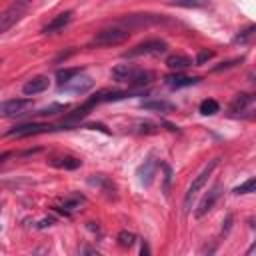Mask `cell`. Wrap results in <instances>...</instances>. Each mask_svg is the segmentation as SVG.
Wrapping results in <instances>:
<instances>
[{"label": "cell", "mask_w": 256, "mask_h": 256, "mask_svg": "<svg viewBox=\"0 0 256 256\" xmlns=\"http://www.w3.org/2000/svg\"><path fill=\"white\" fill-rule=\"evenodd\" d=\"M112 78L116 82H126L134 88H144L154 80V74L150 70L136 68L134 64H118L116 68H112Z\"/></svg>", "instance_id": "obj_1"}, {"label": "cell", "mask_w": 256, "mask_h": 256, "mask_svg": "<svg viewBox=\"0 0 256 256\" xmlns=\"http://www.w3.org/2000/svg\"><path fill=\"white\" fill-rule=\"evenodd\" d=\"M130 38V32L122 26H110V28H102L98 30L92 40L88 42L90 48H106V46H118V44H124L126 40Z\"/></svg>", "instance_id": "obj_2"}, {"label": "cell", "mask_w": 256, "mask_h": 256, "mask_svg": "<svg viewBox=\"0 0 256 256\" xmlns=\"http://www.w3.org/2000/svg\"><path fill=\"white\" fill-rule=\"evenodd\" d=\"M32 0H14L2 14H0V36L4 32H8L14 24H18L22 20V16L28 12Z\"/></svg>", "instance_id": "obj_3"}, {"label": "cell", "mask_w": 256, "mask_h": 256, "mask_svg": "<svg viewBox=\"0 0 256 256\" xmlns=\"http://www.w3.org/2000/svg\"><path fill=\"white\" fill-rule=\"evenodd\" d=\"M218 166V158H214V160H210L204 168H202V172L192 180V184L188 186V190H186V194H184V210L188 212L190 210V204H192V200L198 196V192L206 186V182H208V178H210V174L214 172V168Z\"/></svg>", "instance_id": "obj_4"}, {"label": "cell", "mask_w": 256, "mask_h": 256, "mask_svg": "<svg viewBox=\"0 0 256 256\" xmlns=\"http://www.w3.org/2000/svg\"><path fill=\"white\" fill-rule=\"evenodd\" d=\"M168 50V42L166 40H160V38H150L146 42H140L136 44L134 48L126 50L122 56L124 58H136V56H148V54H164Z\"/></svg>", "instance_id": "obj_5"}, {"label": "cell", "mask_w": 256, "mask_h": 256, "mask_svg": "<svg viewBox=\"0 0 256 256\" xmlns=\"http://www.w3.org/2000/svg\"><path fill=\"white\" fill-rule=\"evenodd\" d=\"M32 106H34L32 98H10V100L0 102V116L2 118H16V116L26 114Z\"/></svg>", "instance_id": "obj_6"}, {"label": "cell", "mask_w": 256, "mask_h": 256, "mask_svg": "<svg viewBox=\"0 0 256 256\" xmlns=\"http://www.w3.org/2000/svg\"><path fill=\"white\" fill-rule=\"evenodd\" d=\"M94 86V80L90 76H86L82 70H78L74 76H70L68 80L58 84V90H66V92H74V94H84Z\"/></svg>", "instance_id": "obj_7"}, {"label": "cell", "mask_w": 256, "mask_h": 256, "mask_svg": "<svg viewBox=\"0 0 256 256\" xmlns=\"http://www.w3.org/2000/svg\"><path fill=\"white\" fill-rule=\"evenodd\" d=\"M54 130V126L44 124V122H26V124H18L14 128H10L6 132L8 138H26V136H36V134H44Z\"/></svg>", "instance_id": "obj_8"}, {"label": "cell", "mask_w": 256, "mask_h": 256, "mask_svg": "<svg viewBox=\"0 0 256 256\" xmlns=\"http://www.w3.org/2000/svg\"><path fill=\"white\" fill-rule=\"evenodd\" d=\"M164 22V16L160 14H130L122 20L116 22V26H122L126 30L130 28H140V26H150V24H162Z\"/></svg>", "instance_id": "obj_9"}, {"label": "cell", "mask_w": 256, "mask_h": 256, "mask_svg": "<svg viewBox=\"0 0 256 256\" xmlns=\"http://www.w3.org/2000/svg\"><path fill=\"white\" fill-rule=\"evenodd\" d=\"M222 190H224V186L220 184V182H216L206 194H204V198L200 200V204H198V208H196V212H194V216L196 218H204L214 206H216V202L220 200V196H222Z\"/></svg>", "instance_id": "obj_10"}, {"label": "cell", "mask_w": 256, "mask_h": 256, "mask_svg": "<svg viewBox=\"0 0 256 256\" xmlns=\"http://www.w3.org/2000/svg\"><path fill=\"white\" fill-rule=\"evenodd\" d=\"M156 170H158V160H156L154 156H148V158L144 160V164H140L138 170H136V176H138L140 184L150 186L152 180H154V176H156Z\"/></svg>", "instance_id": "obj_11"}, {"label": "cell", "mask_w": 256, "mask_h": 256, "mask_svg": "<svg viewBox=\"0 0 256 256\" xmlns=\"http://www.w3.org/2000/svg\"><path fill=\"white\" fill-rule=\"evenodd\" d=\"M72 16H74V12L72 10H64V12H60V14H56L44 28H42V34H56V32H60V30H64L70 22H72Z\"/></svg>", "instance_id": "obj_12"}, {"label": "cell", "mask_w": 256, "mask_h": 256, "mask_svg": "<svg viewBox=\"0 0 256 256\" xmlns=\"http://www.w3.org/2000/svg\"><path fill=\"white\" fill-rule=\"evenodd\" d=\"M252 106H254V96L252 94H238L232 100L228 112H230V116H244L246 112H252Z\"/></svg>", "instance_id": "obj_13"}, {"label": "cell", "mask_w": 256, "mask_h": 256, "mask_svg": "<svg viewBox=\"0 0 256 256\" xmlns=\"http://www.w3.org/2000/svg\"><path fill=\"white\" fill-rule=\"evenodd\" d=\"M198 82H200L198 76H186V74H180V72L168 74V76L164 78V84H166L168 88H172V90L186 88V86H194V84H198Z\"/></svg>", "instance_id": "obj_14"}, {"label": "cell", "mask_w": 256, "mask_h": 256, "mask_svg": "<svg viewBox=\"0 0 256 256\" xmlns=\"http://www.w3.org/2000/svg\"><path fill=\"white\" fill-rule=\"evenodd\" d=\"M84 204H86V198H84L82 194H70V196H66V198L58 204V210L64 212V214H72V212H78Z\"/></svg>", "instance_id": "obj_15"}, {"label": "cell", "mask_w": 256, "mask_h": 256, "mask_svg": "<svg viewBox=\"0 0 256 256\" xmlns=\"http://www.w3.org/2000/svg\"><path fill=\"white\" fill-rule=\"evenodd\" d=\"M48 84H50L48 76H34V78H30V80L22 86V92H24L26 96H34V94L44 92V90L48 88Z\"/></svg>", "instance_id": "obj_16"}, {"label": "cell", "mask_w": 256, "mask_h": 256, "mask_svg": "<svg viewBox=\"0 0 256 256\" xmlns=\"http://www.w3.org/2000/svg\"><path fill=\"white\" fill-rule=\"evenodd\" d=\"M88 182H90L92 186H98L100 190H104L110 198H116V186H114V182L108 180L106 176H102V174H94V176L88 178Z\"/></svg>", "instance_id": "obj_17"}, {"label": "cell", "mask_w": 256, "mask_h": 256, "mask_svg": "<svg viewBox=\"0 0 256 256\" xmlns=\"http://www.w3.org/2000/svg\"><path fill=\"white\" fill-rule=\"evenodd\" d=\"M166 66H168L170 70L178 72V70H184V68L192 66V60H190L188 56H184V54H172V56L166 58Z\"/></svg>", "instance_id": "obj_18"}, {"label": "cell", "mask_w": 256, "mask_h": 256, "mask_svg": "<svg viewBox=\"0 0 256 256\" xmlns=\"http://www.w3.org/2000/svg\"><path fill=\"white\" fill-rule=\"evenodd\" d=\"M50 164L56 168H64V170H74L82 164V160L72 158V156H54V158H50Z\"/></svg>", "instance_id": "obj_19"}, {"label": "cell", "mask_w": 256, "mask_h": 256, "mask_svg": "<svg viewBox=\"0 0 256 256\" xmlns=\"http://www.w3.org/2000/svg\"><path fill=\"white\" fill-rule=\"evenodd\" d=\"M142 108L156 110V112H170V110H174V104L166 102V100H146V102H142Z\"/></svg>", "instance_id": "obj_20"}, {"label": "cell", "mask_w": 256, "mask_h": 256, "mask_svg": "<svg viewBox=\"0 0 256 256\" xmlns=\"http://www.w3.org/2000/svg\"><path fill=\"white\" fill-rule=\"evenodd\" d=\"M218 110H220V104L214 98H206L200 102V114H204V116H214Z\"/></svg>", "instance_id": "obj_21"}, {"label": "cell", "mask_w": 256, "mask_h": 256, "mask_svg": "<svg viewBox=\"0 0 256 256\" xmlns=\"http://www.w3.org/2000/svg\"><path fill=\"white\" fill-rule=\"evenodd\" d=\"M116 240H118V244H120L122 248H130V246H134V242H136L138 238H136V234H134V232L122 230V232H118Z\"/></svg>", "instance_id": "obj_22"}, {"label": "cell", "mask_w": 256, "mask_h": 256, "mask_svg": "<svg viewBox=\"0 0 256 256\" xmlns=\"http://www.w3.org/2000/svg\"><path fill=\"white\" fill-rule=\"evenodd\" d=\"M68 106L66 104H50V106H46V108H42V110H38L36 114L38 116H56V114H60V112H64Z\"/></svg>", "instance_id": "obj_23"}, {"label": "cell", "mask_w": 256, "mask_h": 256, "mask_svg": "<svg viewBox=\"0 0 256 256\" xmlns=\"http://www.w3.org/2000/svg\"><path fill=\"white\" fill-rule=\"evenodd\" d=\"M172 6H182V8H202L208 4V0H172Z\"/></svg>", "instance_id": "obj_24"}, {"label": "cell", "mask_w": 256, "mask_h": 256, "mask_svg": "<svg viewBox=\"0 0 256 256\" xmlns=\"http://www.w3.org/2000/svg\"><path fill=\"white\" fill-rule=\"evenodd\" d=\"M254 186H256L254 178H248L244 184H240V186L234 188V194H250V192H254Z\"/></svg>", "instance_id": "obj_25"}, {"label": "cell", "mask_w": 256, "mask_h": 256, "mask_svg": "<svg viewBox=\"0 0 256 256\" xmlns=\"http://www.w3.org/2000/svg\"><path fill=\"white\" fill-rule=\"evenodd\" d=\"M252 34H254V24L246 26V28H244V30H242L234 40H236V42H240V44H244V42H248V40L252 38Z\"/></svg>", "instance_id": "obj_26"}, {"label": "cell", "mask_w": 256, "mask_h": 256, "mask_svg": "<svg viewBox=\"0 0 256 256\" xmlns=\"http://www.w3.org/2000/svg\"><path fill=\"white\" fill-rule=\"evenodd\" d=\"M78 70H80V68H66V70H58V74H56L58 84H60V82H64V80H68L70 76H74Z\"/></svg>", "instance_id": "obj_27"}, {"label": "cell", "mask_w": 256, "mask_h": 256, "mask_svg": "<svg viewBox=\"0 0 256 256\" xmlns=\"http://www.w3.org/2000/svg\"><path fill=\"white\" fill-rule=\"evenodd\" d=\"M212 56H214V52H210V50H200L194 62H196V66H200V64H204V62H208Z\"/></svg>", "instance_id": "obj_28"}, {"label": "cell", "mask_w": 256, "mask_h": 256, "mask_svg": "<svg viewBox=\"0 0 256 256\" xmlns=\"http://www.w3.org/2000/svg\"><path fill=\"white\" fill-rule=\"evenodd\" d=\"M238 62H242V58H234V60H228V62H222L220 66H216L214 70L216 72H220V70H226V68H232V66H236Z\"/></svg>", "instance_id": "obj_29"}, {"label": "cell", "mask_w": 256, "mask_h": 256, "mask_svg": "<svg viewBox=\"0 0 256 256\" xmlns=\"http://www.w3.org/2000/svg\"><path fill=\"white\" fill-rule=\"evenodd\" d=\"M54 222H56V218H52V216H50V218H44V220H40V222L36 224V228H38V230H42V228H48V226H52Z\"/></svg>", "instance_id": "obj_30"}, {"label": "cell", "mask_w": 256, "mask_h": 256, "mask_svg": "<svg viewBox=\"0 0 256 256\" xmlns=\"http://www.w3.org/2000/svg\"><path fill=\"white\" fill-rule=\"evenodd\" d=\"M12 156H14V152H10V150H8V152H2V154H0V168H2V166L6 164V160L12 158Z\"/></svg>", "instance_id": "obj_31"}, {"label": "cell", "mask_w": 256, "mask_h": 256, "mask_svg": "<svg viewBox=\"0 0 256 256\" xmlns=\"http://www.w3.org/2000/svg\"><path fill=\"white\" fill-rule=\"evenodd\" d=\"M140 252H142V254H148V252H150V248H148V244H146V242L142 244V248H140Z\"/></svg>", "instance_id": "obj_32"}]
</instances>
